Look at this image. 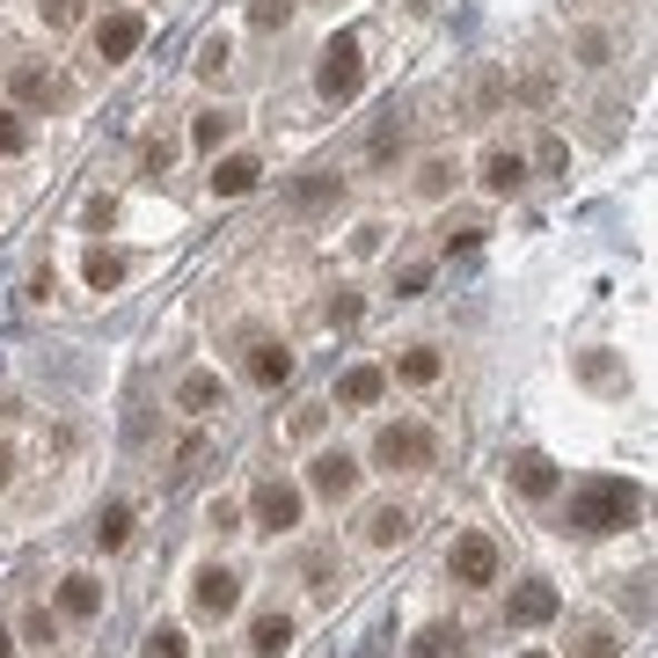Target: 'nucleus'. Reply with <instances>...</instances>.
<instances>
[{
	"mask_svg": "<svg viewBox=\"0 0 658 658\" xmlns=\"http://www.w3.org/2000/svg\"><path fill=\"white\" fill-rule=\"evenodd\" d=\"M30 147V124H22V110H0V154H22Z\"/></svg>",
	"mask_w": 658,
	"mask_h": 658,
	"instance_id": "b1692460",
	"label": "nucleus"
},
{
	"mask_svg": "<svg viewBox=\"0 0 658 658\" xmlns=\"http://www.w3.org/2000/svg\"><path fill=\"white\" fill-rule=\"evenodd\" d=\"M571 658H615V637H607V629H578Z\"/></svg>",
	"mask_w": 658,
	"mask_h": 658,
	"instance_id": "cd10ccee",
	"label": "nucleus"
},
{
	"mask_svg": "<svg viewBox=\"0 0 658 658\" xmlns=\"http://www.w3.org/2000/svg\"><path fill=\"white\" fill-rule=\"evenodd\" d=\"M359 52H366V44H359L351 30H345V37H329V44H322V67H315V88H322L329 103H351V96H359V81H366Z\"/></svg>",
	"mask_w": 658,
	"mask_h": 658,
	"instance_id": "f03ea898",
	"label": "nucleus"
},
{
	"mask_svg": "<svg viewBox=\"0 0 658 658\" xmlns=\"http://www.w3.org/2000/svg\"><path fill=\"white\" fill-rule=\"evenodd\" d=\"M206 527H212V535H235V527H242V505H235V498H212L206 505Z\"/></svg>",
	"mask_w": 658,
	"mask_h": 658,
	"instance_id": "a878e982",
	"label": "nucleus"
},
{
	"mask_svg": "<svg viewBox=\"0 0 658 658\" xmlns=\"http://www.w3.org/2000/svg\"><path fill=\"white\" fill-rule=\"evenodd\" d=\"M198 67H206V73L227 67V37H206V44H198Z\"/></svg>",
	"mask_w": 658,
	"mask_h": 658,
	"instance_id": "473e14b6",
	"label": "nucleus"
},
{
	"mask_svg": "<svg viewBox=\"0 0 658 658\" xmlns=\"http://www.w3.org/2000/svg\"><path fill=\"white\" fill-rule=\"evenodd\" d=\"M249 651H257V658L293 651V622H286V615H257V629H249Z\"/></svg>",
	"mask_w": 658,
	"mask_h": 658,
	"instance_id": "4468645a",
	"label": "nucleus"
},
{
	"mask_svg": "<svg viewBox=\"0 0 658 658\" xmlns=\"http://www.w3.org/2000/svg\"><path fill=\"white\" fill-rule=\"evenodd\" d=\"M396 373H402L410 388H432V381H439V351H425V345H417V351H402V359H396Z\"/></svg>",
	"mask_w": 658,
	"mask_h": 658,
	"instance_id": "f3484780",
	"label": "nucleus"
},
{
	"mask_svg": "<svg viewBox=\"0 0 658 658\" xmlns=\"http://www.w3.org/2000/svg\"><path fill=\"white\" fill-rule=\"evenodd\" d=\"M16 483V447H8V439H0V490Z\"/></svg>",
	"mask_w": 658,
	"mask_h": 658,
	"instance_id": "4c0bfd02",
	"label": "nucleus"
},
{
	"mask_svg": "<svg viewBox=\"0 0 658 658\" xmlns=\"http://www.w3.org/2000/svg\"><path fill=\"white\" fill-rule=\"evenodd\" d=\"M512 483H520L527 498H549L556 490V461L549 453H512Z\"/></svg>",
	"mask_w": 658,
	"mask_h": 658,
	"instance_id": "9d476101",
	"label": "nucleus"
},
{
	"mask_svg": "<svg viewBox=\"0 0 658 658\" xmlns=\"http://www.w3.org/2000/svg\"><path fill=\"white\" fill-rule=\"evenodd\" d=\"M322 198H337V176H308V183H293V206H322Z\"/></svg>",
	"mask_w": 658,
	"mask_h": 658,
	"instance_id": "c85d7f7f",
	"label": "nucleus"
},
{
	"mask_svg": "<svg viewBox=\"0 0 658 658\" xmlns=\"http://www.w3.org/2000/svg\"><path fill=\"white\" fill-rule=\"evenodd\" d=\"M227 132H235V118H227V110H206V118L191 124V139H198V147H220Z\"/></svg>",
	"mask_w": 658,
	"mask_h": 658,
	"instance_id": "393cba45",
	"label": "nucleus"
},
{
	"mask_svg": "<svg viewBox=\"0 0 658 658\" xmlns=\"http://www.w3.org/2000/svg\"><path fill=\"white\" fill-rule=\"evenodd\" d=\"M124 278V257H110V249H96V257H88V286H96V293H103V286H118Z\"/></svg>",
	"mask_w": 658,
	"mask_h": 658,
	"instance_id": "5701e85b",
	"label": "nucleus"
},
{
	"mask_svg": "<svg viewBox=\"0 0 658 658\" xmlns=\"http://www.w3.org/2000/svg\"><path fill=\"white\" fill-rule=\"evenodd\" d=\"M329 322H359V293H337V300H329Z\"/></svg>",
	"mask_w": 658,
	"mask_h": 658,
	"instance_id": "c9c22d12",
	"label": "nucleus"
},
{
	"mask_svg": "<svg viewBox=\"0 0 658 658\" xmlns=\"http://www.w3.org/2000/svg\"><path fill=\"white\" fill-rule=\"evenodd\" d=\"M257 161H249V154H235V161H220V169H212V191H220V198H242V191H257Z\"/></svg>",
	"mask_w": 658,
	"mask_h": 658,
	"instance_id": "2eb2a0df",
	"label": "nucleus"
},
{
	"mask_svg": "<svg viewBox=\"0 0 658 658\" xmlns=\"http://www.w3.org/2000/svg\"><path fill=\"white\" fill-rule=\"evenodd\" d=\"M249 381H257V388L293 381V351H286V345H257V359H249Z\"/></svg>",
	"mask_w": 658,
	"mask_h": 658,
	"instance_id": "f8f14e48",
	"label": "nucleus"
},
{
	"mask_svg": "<svg viewBox=\"0 0 658 658\" xmlns=\"http://www.w3.org/2000/svg\"><path fill=\"white\" fill-rule=\"evenodd\" d=\"M220 396H227V388H220V373H183V388H176V410L206 417V410H212Z\"/></svg>",
	"mask_w": 658,
	"mask_h": 658,
	"instance_id": "ddd939ff",
	"label": "nucleus"
},
{
	"mask_svg": "<svg viewBox=\"0 0 658 658\" xmlns=\"http://www.w3.org/2000/svg\"><path fill=\"white\" fill-rule=\"evenodd\" d=\"M527 658H549V651H527Z\"/></svg>",
	"mask_w": 658,
	"mask_h": 658,
	"instance_id": "ea45409f",
	"label": "nucleus"
},
{
	"mask_svg": "<svg viewBox=\"0 0 658 658\" xmlns=\"http://www.w3.org/2000/svg\"><path fill=\"white\" fill-rule=\"evenodd\" d=\"M16 96L22 103H59V81L44 67H16Z\"/></svg>",
	"mask_w": 658,
	"mask_h": 658,
	"instance_id": "a211bd4d",
	"label": "nucleus"
},
{
	"mask_svg": "<svg viewBox=\"0 0 658 658\" xmlns=\"http://www.w3.org/2000/svg\"><path fill=\"white\" fill-rule=\"evenodd\" d=\"M257 520L278 527V535H286V527H300V490H293V483H263V490H257Z\"/></svg>",
	"mask_w": 658,
	"mask_h": 658,
	"instance_id": "6e6552de",
	"label": "nucleus"
},
{
	"mask_svg": "<svg viewBox=\"0 0 658 658\" xmlns=\"http://www.w3.org/2000/svg\"><path fill=\"white\" fill-rule=\"evenodd\" d=\"M447 571H453V586H490V578H498V549H490L483 535H461L453 556H447Z\"/></svg>",
	"mask_w": 658,
	"mask_h": 658,
	"instance_id": "20e7f679",
	"label": "nucleus"
},
{
	"mask_svg": "<svg viewBox=\"0 0 658 658\" xmlns=\"http://www.w3.org/2000/svg\"><path fill=\"white\" fill-rule=\"evenodd\" d=\"M0 658H16V637H8V629H0Z\"/></svg>",
	"mask_w": 658,
	"mask_h": 658,
	"instance_id": "58836bf2",
	"label": "nucleus"
},
{
	"mask_svg": "<svg viewBox=\"0 0 658 658\" xmlns=\"http://www.w3.org/2000/svg\"><path fill=\"white\" fill-rule=\"evenodd\" d=\"M578 52H586V67H600V59H607V37L586 30V37H578Z\"/></svg>",
	"mask_w": 658,
	"mask_h": 658,
	"instance_id": "e433bc0d",
	"label": "nucleus"
},
{
	"mask_svg": "<svg viewBox=\"0 0 658 658\" xmlns=\"http://www.w3.org/2000/svg\"><path fill=\"white\" fill-rule=\"evenodd\" d=\"M476 242H483V227H476V220H461V227H447V249H476Z\"/></svg>",
	"mask_w": 658,
	"mask_h": 658,
	"instance_id": "72a5a7b5",
	"label": "nucleus"
},
{
	"mask_svg": "<svg viewBox=\"0 0 658 658\" xmlns=\"http://www.w3.org/2000/svg\"><path fill=\"white\" fill-rule=\"evenodd\" d=\"M337 396H345V402H373V396H381V373H373V366H351L345 381H337Z\"/></svg>",
	"mask_w": 658,
	"mask_h": 658,
	"instance_id": "4be33fe9",
	"label": "nucleus"
},
{
	"mask_svg": "<svg viewBox=\"0 0 658 658\" xmlns=\"http://www.w3.org/2000/svg\"><path fill=\"white\" fill-rule=\"evenodd\" d=\"M549 615H556V592L549 586H520V592H512V607H505V622H512V629H535V622H549Z\"/></svg>",
	"mask_w": 658,
	"mask_h": 658,
	"instance_id": "1a4fd4ad",
	"label": "nucleus"
},
{
	"mask_svg": "<svg viewBox=\"0 0 658 658\" xmlns=\"http://www.w3.org/2000/svg\"><path fill=\"white\" fill-rule=\"evenodd\" d=\"M22 637H30V644H52V637H59V622L44 615V607H30V615H22Z\"/></svg>",
	"mask_w": 658,
	"mask_h": 658,
	"instance_id": "c756f323",
	"label": "nucleus"
},
{
	"mask_svg": "<svg viewBox=\"0 0 658 658\" xmlns=\"http://www.w3.org/2000/svg\"><path fill=\"white\" fill-rule=\"evenodd\" d=\"M308 490H322V498H351V490H359V461H351V453H315Z\"/></svg>",
	"mask_w": 658,
	"mask_h": 658,
	"instance_id": "423d86ee",
	"label": "nucleus"
},
{
	"mask_svg": "<svg viewBox=\"0 0 658 658\" xmlns=\"http://www.w3.org/2000/svg\"><path fill=\"white\" fill-rule=\"evenodd\" d=\"M139 37H147V22L124 8V16H103V30H96V52H103V67H118V59L139 52Z\"/></svg>",
	"mask_w": 658,
	"mask_h": 658,
	"instance_id": "39448f33",
	"label": "nucleus"
},
{
	"mask_svg": "<svg viewBox=\"0 0 658 658\" xmlns=\"http://www.w3.org/2000/svg\"><path fill=\"white\" fill-rule=\"evenodd\" d=\"M124 535H132V505H103V520H96V541H103V549H124Z\"/></svg>",
	"mask_w": 658,
	"mask_h": 658,
	"instance_id": "6ab92c4d",
	"label": "nucleus"
},
{
	"mask_svg": "<svg viewBox=\"0 0 658 658\" xmlns=\"http://www.w3.org/2000/svg\"><path fill=\"white\" fill-rule=\"evenodd\" d=\"M286 16H293V0H257V8H249L257 30H286Z\"/></svg>",
	"mask_w": 658,
	"mask_h": 658,
	"instance_id": "bb28decb",
	"label": "nucleus"
},
{
	"mask_svg": "<svg viewBox=\"0 0 658 658\" xmlns=\"http://www.w3.org/2000/svg\"><path fill=\"white\" fill-rule=\"evenodd\" d=\"M402 535H410V512H402V505H381V512L366 520V541H402Z\"/></svg>",
	"mask_w": 658,
	"mask_h": 658,
	"instance_id": "aec40b11",
	"label": "nucleus"
},
{
	"mask_svg": "<svg viewBox=\"0 0 658 658\" xmlns=\"http://www.w3.org/2000/svg\"><path fill=\"white\" fill-rule=\"evenodd\" d=\"M637 505H644L637 483H622V476H592V483L571 490V527L578 535H615V527L637 520Z\"/></svg>",
	"mask_w": 658,
	"mask_h": 658,
	"instance_id": "f257e3e1",
	"label": "nucleus"
},
{
	"mask_svg": "<svg viewBox=\"0 0 658 658\" xmlns=\"http://www.w3.org/2000/svg\"><path fill=\"white\" fill-rule=\"evenodd\" d=\"M447 183H453V169H447V161H425V176H417V191H425V198H439Z\"/></svg>",
	"mask_w": 658,
	"mask_h": 658,
	"instance_id": "2f4dec72",
	"label": "nucleus"
},
{
	"mask_svg": "<svg viewBox=\"0 0 658 658\" xmlns=\"http://www.w3.org/2000/svg\"><path fill=\"white\" fill-rule=\"evenodd\" d=\"M139 658H191V644H183V629H147V644H139Z\"/></svg>",
	"mask_w": 658,
	"mask_h": 658,
	"instance_id": "412c9836",
	"label": "nucleus"
},
{
	"mask_svg": "<svg viewBox=\"0 0 658 658\" xmlns=\"http://www.w3.org/2000/svg\"><path fill=\"white\" fill-rule=\"evenodd\" d=\"M381 453L388 468H432V453H439V439H432V425H388L381 432Z\"/></svg>",
	"mask_w": 658,
	"mask_h": 658,
	"instance_id": "7ed1b4c3",
	"label": "nucleus"
},
{
	"mask_svg": "<svg viewBox=\"0 0 658 658\" xmlns=\"http://www.w3.org/2000/svg\"><path fill=\"white\" fill-rule=\"evenodd\" d=\"M447 644H453L447 629H425V637H417V658H447Z\"/></svg>",
	"mask_w": 658,
	"mask_h": 658,
	"instance_id": "f704fd0d",
	"label": "nucleus"
},
{
	"mask_svg": "<svg viewBox=\"0 0 658 658\" xmlns=\"http://www.w3.org/2000/svg\"><path fill=\"white\" fill-rule=\"evenodd\" d=\"M483 183H490L498 198L520 191V183H527V161H520V154H490V161H483Z\"/></svg>",
	"mask_w": 658,
	"mask_h": 658,
	"instance_id": "dca6fc26",
	"label": "nucleus"
},
{
	"mask_svg": "<svg viewBox=\"0 0 658 658\" xmlns=\"http://www.w3.org/2000/svg\"><path fill=\"white\" fill-rule=\"evenodd\" d=\"M37 8H44V22H52V30H67V22H81V0H37Z\"/></svg>",
	"mask_w": 658,
	"mask_h": 658,
	"instance_id": "7c9ffc66",
	"label": "nucleus"
},
{
	"mask_svg": "<svg viewBox=\"0 0 658 658\" xmlns=\"http://www.w3.org/2000/svg\"><path fill=\"white\" fill-rule=\"evenodd\" d=\"M59 615H73V622L103 615V586H96V578H67V586H59Z\"/></svg>",
	"mask_w": 658,
	"mask_h": 658,
	"instance_id": "9b49d317",
	"label": "nucleus"
},
{
	"mask_svg": "<svg viewBox=\"0 0 658 658\" xmlns=\"http://www.w3.org/2000/svg\"><path fill=\"white\" fill-rule=\"evenodd\" d=\"M242 607V578L235 571H198V615H235Z\"/></svg>",
	"mask_w": 658,
	"mask_h": 658,
	"instance_id": "0eeeda50",
	"label": "nucleus"
}]
</instances>
